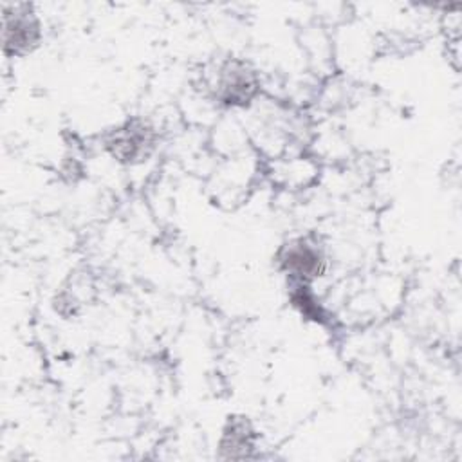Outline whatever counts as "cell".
Instances as JSON below:
<instances>
[{
	"label": "cell",
	"instance_id": "1",
	"mask_svg": "<svg viewBox=\"0 0 462 462\" xmlns=\"http://www.w3.org/2000/svg\"><path fill=\"white\" fill-rule=\"evenodd\" d=\"M40 42V22L27 4L4 7V51L25 54Z\"/></svg>",
	"mask_w": 462,
	"mask_h": 462
},
{
	"label": "cell",
	"instance_id": "2",
	"mask_svg": "<svg viewBox=\"0 0 462 462\" xmlns=\"http://www.w3.org/2000/svg\"><path fill=\"white\" fill-rule=\"evenodd\" d=\"M106 146L123 162L141 161L153 148V134L143 121H128L112 134Z\"/></svg>",
	"mask_w": 462,
	"mask_h": 462
},
{
	"label": "cell",
	"instance_id": "3",
	"mask_svg": "<svg viewBox=\"0 0 462 462\" xmlns=\"http://www.w3.org/2000/svg\"><path fill=\"white\" fill-rule=\"evenodd\" d=\"M280 263L291 276L298 280L316 278L325 269L321 249L303 238L283 245L280 251Z\"/></svg>",
	"mask_w": 462,
	"mask_h": 462
},
{
	"label": "cell",
	"instance_id": "4",
	"mask_svg": "<svg viewBox=\"0 0 462 462\" xmlns=\"http://www.w3.org/2000/svg\"><path fill=\"white\" fill-rule=\"evenodd\" d=\"M254 76L242 63H229L222 69L218 88L227 103H244L254 94Z\"/></svg>",
	"mask_w": 462,
	"mask_h": 462
},
{
	"label": "cell",
	"instance_id": "5",
	"mask_svg": "<svg viewBox=\"0 0 462 462\" xmlns=\"http://www.w3.org/2000/svg\"><path fill=\"white\" fill-rule=\"evenodd\" d=\"M222 451H227V457L240 458L247 457L253 449V431L247 420H233L222 437Z\"/></svg>",
	"mask_w": 462,
	"mask_h": 462
}]
</instances>
